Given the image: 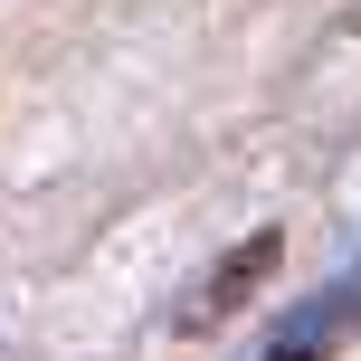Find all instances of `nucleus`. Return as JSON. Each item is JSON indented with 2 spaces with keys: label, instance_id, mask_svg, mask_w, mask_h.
Masks as SVG:
<instances>
[{
  "label": "nucleus",
  "instance_id": "obj_1",
  "mask_svg": "<svg viewBox=\"0 0 361 361\" xmlns=\"http://www.w3.org/2000/svg\"><path fill=\"white\" fill-rule=\"evenodd\" d=\"M276 257H286V238H276V228H257L247 247H228L209 276H200V295H190V314H180V324H190V333H209L219 314H238V295H257V286H267V267H276Z\"/></svg>",
  "mask_w": 361,
  "mask_h": 361
}]
</instances>
